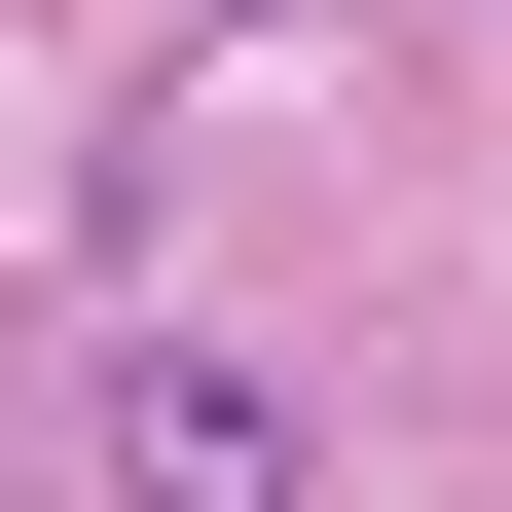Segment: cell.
Returning <instances> with one entry per match:
<instances>
[{
	"label": "cell",
	"instance_id": "cell-1",
	"mask_svg": "<svg viewBox=\"0 0 512 512\" xmlns=\"http://www.w3.org/2000/svg\"><path fill=\"white\" fill-rule=\"evenodd\" d=\"M110 476H147V512H293V476H330V403L220 366V330H147V366H110Z\"/></svg>",
	"mask_w": 512,
	"mask_h": 512
}]
</instances>
